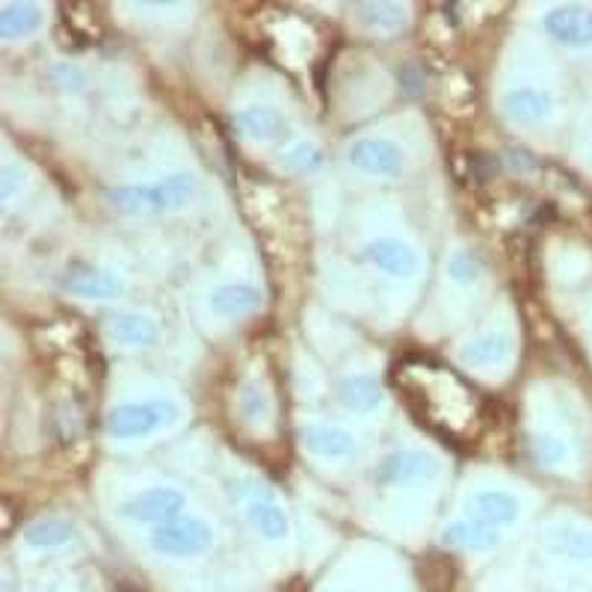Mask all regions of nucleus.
<instances>
[{"label":"nucleus","mask_w":592,"mask_h":592,"mask_svg":"<svg viewBox=\"0 0 592 592\" xmlns=\"http://www.w3.org/2000/svg\"><path fill=\"white\" fill-rule=\"evenodd\" d=\"M400 403L424 430L448 444H471L483 430L486 403L471 382L430 358H403L391 370Z\"/></svg>","instance_id":"obj_1"},{"label":"nucleus","mask_w":592,"mask_h":592,"mask_svg":"<svg viewBox=\"0 0 592 592\" xmlns=\"http://www.w3.org/2000/svg\"><path fill=\"white\" fill-rule=\"evenodd\" d=\"M196 193V181L190 175H169L158 184H125V187H110L108 202L118 214L146 216L163 214L184 207Z\"/></svg>","instance_id":"obj_2"},{"label":"nucleus","mask_w":592,"mask_h":592,"mask_svg":"<svg viewBox=\"0 0 592 592\" xmlns=\"http://www.w3.org/2000/svg\"><path fill=\"white\" fill-rule=\"evenodd\" d=\"M175 418H178V406L173 403H125L108 415V430L118 439H137Z\"/></svg>","instance_id":"obj_3"},{"label":"nucleus","mask_w":592,"mask_h":592,"mask_svg":"<svg viewBox=\"0 0 592 592\" xmlns=\"http://www.w3.org/2000/svg\"><path fill=\"white\" fill-rule=\"evenodd\" d=\"M211 542H214V530L199 518H178L173 525H163L151 533V549L161 551L166 557H193V554L207 551Z\"/></svg>","instance_id":"obj_4"},{"label":"nucleus","mask_w":592,"mask_h":592,"mask_svg":"<svg viewBox=\"0 0 592 592\" xmlns=\"http://www.w3.org/2000/svg\"><path fill=\"white\" fill-rule=\"evenodd\" d=\"M184 495L173 486H154V489H146L140 495H134L130 501L122 504V516L134 518V521H142V525H173L178 521V516L184 513Z\"/></svg>","instance_id":"obj_5"},{"label":"nucleus","mask_w":592,"mask_h":592,"mask_svg":"<svg viewBox=\"0 0 592 592\" xmlns=\"http://www.w3.org/2000/svg\"><path fill=\"white\" fill-rule=\"evenodd\" d=\"M350 163L367 175H398L403 166V151L386 137H367L350 146Z\"/></svg>","instance_id":"obj_6"},{"label":"nucleus","mask_w":592,"mask_h":592,"mask_svg":"<svg viewBox=\"0 0 592 592\" xmlns=\"http://www.w3.org/2000/svg\"><path fill=\"white\" fill-rule=\"evenodd\" d=\"M545 30L551 39L569 48L592 45V10L587 7H557L545 15Z\"/></svg>","instance_id":"obj_7"},{"label":"nucleus","mask_w":592,"mask_h":592,"mask_svg":"<svg viewBox=\"0 0 592 592\" xmlns=\"http://www.w3.org/2000/svg\"><path fill=\"white\" fill-rule=\"evenodd\" d=\"M436 474H439V463L432 459L430 453L398 451L382 463L379 480H386V483H418V480H427V477H436Z\"/></svg>","instance_id":"obj_8"},{"label":"nucleus","mask_w":592,"mask_h":592,"mask_svg":"<svg viewBox=\"0 0 592 592\" xmlns=\"http://www.w3.org/2000/svg\"><path fill=\"white\" fill-rule=\"evenodd\" d=\"M367 259L374 261L382 273L388 276H398V279H406V276H415L418 273V255L410 243L403 240H394V237H379L367 247Z\"/></svg>","instance_id":"obj_9"},{"label":"nucleus","mask_w":592,"mask_h":592,"mask_svg":"<svg viewBox=\"0 0 592 592\" xmlns=\"http://www.w3.org/2000/svg\"><path fill=\"white\" fill-rule=\"evenodd\" d=\"M63 285L77 297H87V300H110V297L122 293V281L116 276L89 267V264H72L63 276Z\"/></svg>","instance_id":"obj_10"},{"label":"nucleus","mask_w":592,"mask_h":592,"mask_svg":"<svg viewBox=\"0 0 592 592\" xmlns=\"http://www.w3.org/2000/svg\"><path fill=\"white\" fill-rule=\"evenodd\" d=\"M302 444L308 448L317 456H326V459H341V456H350L355 451V439L341 427H329V424H308L302 427L300 432Z\"/></svg>","instance_id":"obj_11"},{"label":"nucleus","mask_w":592,"mask_h":592,"mask_svg":"<svg viewBox=\"0 0 592 592\" xmlns=\"http://www.w3.org/2000/svg\"><path fill=\"white\" fill-rule=\"evenodd\" d=\"M261 302L264 297L252 285H223L211 293V308L223 317H247V314L259 312Z\"/></svg>","instance_id":"obj_12"},{"label":"nucleus","mask_w":592,"mask_h":592,"mask_svg":"<svg viewBox=\"0 0 592 592\" xmlns=\"http://www.w3.org/2000/svg\"><path fill=\"white\" fill-rule=\"evenodd\" d=\"M459 355H463L465 365H474V367L504 365L506 358L513 355V341H509L506 335H497V332L480 335V338L468 341Z\"/></svg>","instance_id":"obj_13"},{"label":"nucleus","mask_w":592,"mask_h":592,"mask_svg":"<svg viewBox=\"0 0 592 592\" xmlns=\"http://www.w3.org/2000/svg\"><path fill=\"white\" fill-rule=\"evenodd\" d=\"M235 128L249 140H273L285 128V118L276 108H247L235 116Z\"/></svg>","instance_id":"obj_14"},{"label":"nucleus","mask_w":592,"mask_h":592,"mask_svg":"<svg viewBox=\"0 0 592 592\" xmlns=\"http://www.w3.org/2000/svg\"><path fill=\"white\" fill-rule=\"evenodd\" d=\"M474 513H477V521H483L489 528L513 525L518 518V501L509 492L489 489V492H480L474 497Z\"/></svg>","instance_id":"obj_15"},{"label":"nucleus","mask_w":592,"mask_h":592,"mask_svg":"<svg viewBox=\"0 0 592 592\" xmlns=\"http://www.w3.org/2000/svg\"><path fill=\"white\" fill-rule=\"evenodd\" d=\"M444 545L451 549H463V551H486L495 549L497 545V533L483 521H456V525H448L442 533Z\"/></svg>","instance_id":"obj_16"},{"label":"nucleus","mask_w":592,"mask_h":592,"mask_svg":"<svg viewBox=\"0 0 592 592\" xmlns=\"http://www.w3.org/2000/svg\"><path fill=\"white\" fill-rule=\"evenodd\" d=\"M504 110L513 122H539V118L549 116L551 96L533 87L513 89V92L504 98Z\"/></svg>","instance_id":"obj_17"},{"label":"nucleus","mask_w":592,"mask_h":592,"mask_svg":"<svg viewBox=\"0 0 592 592\" xmlns=\"http://www.w3.org/2000/svg\"><path fill=\"white\" fill-rule=\"evenodd\" d=\"M108 332L122 344L134 347H149L158 341V326L142 314H113L108 320Z\"/></svg>","instance_id":"obj_18"},{"label":"nucleus","mask_w":592,"mask_h":592,"mask_svg":"<svg viewBox=\"0 0 592 592\" xmlns=\"http://www.w3.org/2000/svg\"><path fill=\"white\" fill-rule=\"evenodd\" d=\"M341 400L347 410L353 412H370L382 403V388L374 377H350L341 382Z\"/></svg>","instance_id":"obj_19"},{"label":"nucleus","mask_w":592,"mask_h":592,"mask_svg":"<svg viewBox=\"0 0 592 592\" xmlns=\"http://www.w3.org/2000/svg\"><path fill=\"white\" fill-rule=\"evenodd\" d=\"M39 24H42V12L36 10L33 3H10L0 12V36H7V39L27 36Z\"/></svg>","instance_id":"obj_20"},{"label":"nucleus","mask_w":592,"mask_h":592,"mask_svg":"<svg viewBox=\"0 0 592 592\" xmlns=\"http://www.w3.org/2000/svg\"><path fill=\"white\" fill-rule=\"evenodd\" d=\"M247 513L249 521L255 525V530H261L267 539L288 537V518H285V513L276 504H269V501H252Z\"/></svg>","instance_id":"obj_21"},{"label":"nucleus","mask_w":592,"mask_h":592,"mask_svg":"<svg viewBox=\"0 0 592 592\" xmlns=\"http://www.w3.org/2000/svg\"><path fill=\"white\" fill-rule=\"evenodd\" d=\"M72 537H75L72 525H65L60 518H42L27 528V542L33 549H56V545H65Z\"/></svg>","instance_id":"obj_22"},{"label":"nucleus","mask_w":592,"mask_h":592,"mask_svg":"<svg viewBox=\"0 0 592 592\" xmlns=\"http://www.w3.org/2000/svg\"><path fill=\"white\" fill-rule=\"evenodd\" d=\"M554 549L571 560H592V533L587 530H560L554 537Z\"/></svg>","instance_id":"obj_23"},{"label":"nucleus","mask_w":592,"mask_h":592,"mask_svg":"<svg viewBox=\"0 0 592 592\" xmlns=\"http://www.w3.org/2000/svg\"><path fill=\"white\" fill-rule=\"evenodd\" d=\"M362 15H365L367 24H374L379 30H398L400 24L406 22V15H403V7L398 3H367L362 7Z\"/></svg>","instance_id":"obj_24"},{"label":"nucleus","mask_w":592,"mask_h":592,"mask_svg":"<svg viewBox=\"0 0 592 592\" xmlns=\"http://www.w3.org/2000/svg\"><path fill=\"white\" fill-rule=\"evenodd\" d=\"M285 166L288 169H300V173H308V169H317L320 163H324V154L317 146H308V142H300V146H293L288 154H285Z\"/></svg>","instance_id":"obj_25"},{"label":"nucleus","mask_w":592,"mask_h":592,"mask_svg":"<svg viewBox=\"0 0 592 592\" xmlns=\"http://www.w3.org/2000/svg\"><path fill=\"white\" fill-rule=\"evenodd\" d=\"M530 451L537 456V463H560L563 456H566V448H563L560 439H554V436H537L533 442H530Z\"/></svg>","instance_id":"obj_26"},{"label":"nucleus","mask_w":592,"mask_h":592,"mask_svg":"<svg viewBox=\"0 0 592 592\" xmlns=\"http://www.w3.org/2000/svg\"><path fill=\"white\" fill-rule=\"evenodd\" d=\"M448 273H451L456 281H474L480 276V267L474 264L471 255H465V252H456L451 261H448Z\"/></svg>","instance_id":"obj_27"},{"label":"nucleus","mask_w":592,"mask_h":592,"mask_svg":"<svg viewBox=\"0 0 592 592\" xmlns=\"http://www.w3.org/2000/svg\"><path fill=\"white\" fill-rule=\"evenodd\" d=\"M12 190H15V169L7 166V169H3V190H0V196H3V199H10Z\"/></svg>","instance_id":"obj_28"}]
</instances>
